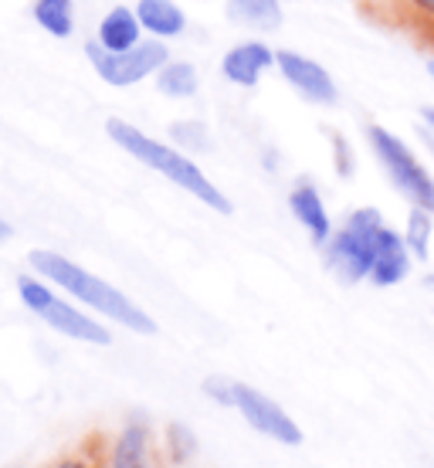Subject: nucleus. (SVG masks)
<instances>
[{
	"mask_svg": "<svg viewBox=\"0 0 434 468\" xmlns=\"http://www.w3.org/2000/svg\"><path fill=\"white\" fill-rule=\"evenodd\" d=\"M27 265L41 279L51 282L58 292H65L75 303H82L99 319H109V323L130 329V333H140V336H153L156 333V323H153V316L143 305H136L130 295L119 292L116 285H109L106 279H99L89 269H82L79 261H71V258L58 255V251H48V248H35L27 255Z\"/></svg>",
	"mask_w": 434,
	"mask_h": 468,
	"instance_id": "obj_1",
	"label": "nucleus"
},
{
	"mask_svg": "<svg viewBox=\"0 0 434 468\" xmlns=\"http://www.w3.org/2000/svg\"><path fill=\"white\" fill-rule=\"evenodd\" d=\"M106 136L116 143L122 153H130L132 160H140L143 166H150L153 174L166 176L170 184H176L180 190H187L190 197H197L204 207H211L217 214H231V200L224 194L211 176L204 174V166H197V160L190 153L176 150L174 143L153 140L146 136L140 126H132L126 119H109Z\"/></svg>",
	"mask_w": 434,
	"mask_h": 468,
	"instance_id": "obj_2",
	"label": "nucleus"
},
{
	"mask_svg": "<svg viewBox=\"0 0 434 468\" xmlns=\"http://www.w3.org/2000/svg\"><path fill=\"white\" fill-rule=\"evenodd\" d=\"M17 295H21L27 313H35L41 323H48L61 336H69L75 343H89V346H109L112 343V329L102 319L85 313L82 305L69 303V295H61L37 271L17 275Z\"/></svg>",
	"mask_w": 434,
	"mask_h": 468,
	"instance_id": "obj_3",
	"label": "nucleus"
},
{
	"mask_svg": "<svg viewBox=\"0 0 434 468\" xmlns=\"http://www.w3.org/2000/svg\"><path fill=\"white\" fill-rule=\"evenodd\" d=\"M384 224L387 221L376 207H356V211L346 214V221L323 245V261L340 285H360V282L370 279L374 248Z\"/></svg>",
	"mask_w": 434,
	"mask_h": 468,
	"instance_id": "obj_4",
	"label": "nucleus"
},
{
	"mask_svg": "<svg viewBox=\"0 0 434 468\" xmlns=\"http://www.w3.org/2000/svg\"><path fill=\"white\" fill-rule=\"evenodd\" d=\"M366 146L400 197L411 207H424L434 214V174L411 150V143L400 140L394 129L374 122V126H366Z\"/></svg>",
	"mask_w": 434,
	"mask_h": 468,
	"instance_id": "obj_5",
	"label": "nucleus"
},
{
	"mask_svg": "<svg viewBox=\"0 0 434 468\" xmlns=\"http://www.w3.org/2000/svg\"><path fill=\"white\" fill-rule=\"evenodd\" d=\"M85 58L106 85L132 89V85L153 79L166 65V58H174V55L164 41H153V37H143L140 45L126 48V51H106L95 37H89L85 41Z\"/></svg>",
	"mask_w": 434,
	"mask_h": 468,
	"instance_id": "obj_6",
	"label": "nucleus"
},
{
	"mask_svg": "<svg viewBox=\"0 0 434 468\" xmlns=\"http://www.w3.org/2000/svg\"><path fill=\"white\" fill-rule=\"evenodd\" d=\"M275 71L282 75V82L292 89L299 99H305L309 106H336L340 102V85L333 82L316 58H309L302 51H292V48H279L275 51Z\"/></svg>",
	"mask_w": 434,
	"mask_h": 468,
	"instance_id": "obj_7",
	"label": "nucleus"
},
{
	"mask_svg": "<svg viewBox=\"0 0 434 468\" xmlns=\"http://www.w3.org/2000/svg\"><path fill=\"white\" fill-rule=\"evenodd\" d=\"M235 410L255 428V431L271 438V441H279V445H285V448L302 445V428L285 414L282 404H275L269 394H261V390L241 384V380H238V387H235Z\"/></svg>",
	"mask_w": 434,
	"mask_h": 468,
	"instance_id": "obj_8",
	"label": "nucleus"
},
{
	"mask_svg": "<svg viewBox=\"0 0 434 468\" xmlns=\"http://www.w3.org/2000/svg\"><path fill=\"white\" fill-rule=\"evenodd\" d=\"M106 468H166L153 424L132 414L116 434L106 438Z\"/></svg>",
	"mask_w": 434,
	"mask_h": 468,
	"instance_id": "obj_9",
	"label": "nucleus"
},
{
	"mask_svg": "<svg viewBox=\"0 0 434 468\" xmlns=\"http://www.w3.org/2000/svg\"><path fill=\"white\" fill-rule=\"evenodd\" d=\"M275 51L269 41L261 37H248V41H238L221 55V75L224 82L238 85V89H255V85L275 69Z\"/></svg>",
	"mask_w": 434,
	"mask_h": 468,
	"instance_id": "obj_10",
	"label": "nucleus"
},
{
	"mask_svg": "<svg viewBox=\"0 0 434 468\" xmlns=\"http://www.w3.org/2000/svg\"><path fill=\"white\" fill-rule=\"evenodd\" d=\"M289 211H292V218L299 221V228L309 234V241L319 248L326 245L329 238H333V231H336V224L329 218L326 200H323L319 187L309 176H299L292 184V190H289Z\"/></svg>",
	"mask_w": 434,
	"mask_h": 468,
	"instance_id": "obj_11",
	"label": "nucleus"
},
{
	"mask_svg": "<svg viewBox=\"0 0 434 468\" xmlns=\"http://www.w3.org/2000/svg\"><path fill=\"white\" fill-rule=\"evenodd\" d=\"M414 269V255L408 241H404V234L394 231L390 224H384V231L376 238V248H374V265H370V285L376 289H394L400 282L411 275Z\"/></svg>",
	"mask_w": 434,
	"mask_h": 468,
	"instance_id": "obj_12",
	"label": "nucleus"
},
{
	"mask_svg": "<svg viewBox=\"0 0 434 468\" xmlns=\"http://www.w3.org/2000/svg\"><path fill=\"white\" fill-rule=\"evenodd\" d=\"M136 17L143 24V35L153 41H176V37L187 35V11L176 4V0H136Z\"/></svg>",
	"mask_w": 434,
	"mask_h": 468,
	"instance_id": "obj_13",
	"label": "nucleus"
},
{
	"mask_svg": "<svg viewBox=\"0 0 434 468\" xmlns=\"http://www.w3.org/2000/svg\"><path fill=\"white\" fill-rule=\"evenodd\" d=\"M95 41L106 48V51H126V48L140 45L143 37V24L136 17V7L132 4H112L99 24H95Z\"/></svg>",
	"mask_w": 434,
	"mask_h": 468,
	"instance_id": "obj_14",
	"label": "nucleus"
},
{
	"mask_svg": "<svg viewBox=\"0 0 434 468\" xmlns=\"http://www.w3.org/2000/svg\"><path fill=\"white\" fill-rule=\"evenodd\" d=\"M224 11L231 24L259 35H275L285 24V0H228Z\"/></svg>",
	"mask_w": 434,
	"mask_h": 468,
	"instance_id": "obj_15",
	"label": "nucleus"
},
{
	"mask_svg": "<svg viewBox=\"0 0 434 468\" xmlns=\"http://www.w3.org/2000/svg\"><path fill=\"white\" fill-rule=\"evenodd\" d=\"M153 89L164 95V99H174V102H190L197 99L200 92V71L194 61L184 58H166V65L156 75H153Z\"/></svg>",
	"mask_w": 434,
	"mask_h": 468,
	"instance_id": "obj_16",
	"label": "nucleus"
},
{
	"mask_svg": "<svg viewBox=\"0 0 434 468\" xmlns=\"http://www.w3.org/2000/svg\"><path fill=\"white\" fill-rule=\"evenodd\" d=\"M31 21L55 41H69L75 35V0H31Z\"/></svg>",
	"mask_w": 434,
	"mask_h": 468,
	"instance_id": "obj_17",
	"label": "nucleus"
},
{
	"mask_svg": "<svg viewBox=\"0 0 434 468\" xmlns=\"http://www.w3.org/2000/svg\"><path fill=\"white\" fill-rule=\"evenodd\" d=\"M160 452H164L166 468H184L197 458L200 445H197V434L190 431L187 424L170 421L164 428V438H160Z\"/></svg>",
	"mask_w": 434,
	"mask_h": 468,
	"instance_id": "obj_18",
	"label": "nucleus"
},
{
	"mask_svg": "<svg viewBox=\"0 0 434 468\" xmlns=\"http://www.w3.org/2000/svg\"><path fill=\"white\" fill-rule=\"evenodd\" d=\"M41 468H106V434H89L85 441L55 455Z\"/></svg>",
	"mask_w": 434,
	"mask_h": 468,
	"instance_id": "obj_19",
	"label": "nucleus"
},
{
	"mask_svg": "<svg viewBox=\"0 0 434 468\" xmlns=\"http://www.w3.org/2000/svg\"><path fill=\"white\" fill-rule=\"evenodd\" d=\"M166 136L174 140L176 150L184 153H211L214 150V140H211V129L204 119H174L170 126H166Z\"/></svg>",
	"mask_w": 434,
	"mask_h": 468,
	"instance_id": "obj_20",
	"label": "nucleus"
},
{
	"mask_svg": "<svg viewBox=\"0 0 434 468\" xmlns=\"http://www.w3.org/2000/svg\"><path fill=\"white\" fill-rule=\"evenodd\" d=\"M400 234H404V241L411 248L414 261H428L431 258V238H434V214L424 211V207H411Z\"/></svg>",
	"mask_w": 434,
	"mask_h": 468,
	"instance_id": "obj_21",
	"label": "nucleus"
},
{
	"mask_svg": "<svg viewBox=\"0 0 434 468\" xmlns=\"http://www.w3.org/2000/svg\"><path fill=\"white\" fill-rule=\"evenodd\" d=\"M380 4H387L390 17L404 27H411L414 35H424L434 27V0H380Z\"/></svg>",
	"mask_w": 434,
	"mask_h": 468,
	"instance_id": "obj_22",
	"label": "nucleus"
},
{
	"mask_svg": "<svg viewBox=\"0 0 434 468\" xmlns=\"http://www.w3.org/2000/svg\"><path fill=\"white\" fill-rule=\"evenodd\" d=\"M329 153H333V170L340 180H353L356 174V150L353 143L343 136L340 129H329Z\"/></svg>",
	"mask_w": 434,
	"mask_h": 468,
	"instance_id": "obj_23",
	"label": "nucleus"
},
{
	"mask_svg": "<svg viewBox=\"0 0 434 468\" xmlns=\"http://www.w3.org/2000/svg\"><path fill=\"white\" fill-rule=\"evenodd\" d=\"M235 387H238V380L214 374L204 380V394H207L214 404H221V408H235Z\"/></svg>",
	"mask_w": 434,
	"mask_h": 468,
	"instance_id": "obj_24",
	"label": "nucleus"
},
{
	"mask_svg": "<svg viewBox=\"0 0 434 468\" xmlns=\"http://www.w3.org/2000/svg\"><path fill=\"white\" fill-rule=\"evenodd\" d=\"M261 166H265L269 174H279V170H282V153L275 150V146H265V150H261Z\"/></svg>",
	"mask_w": 434,
	"mask_h": 468,
	"instance_id": "obj_25",
	"label": "nucleus"
},
{
	"mask_svg": "<svg viewBox=\"0 0 434 468\" xmlns=\"http://www.w3.org/2000/svg\"><path fill=\"white\" fill-rule=\"evenodd\" d=\"M421 136H424V146L434 153V129H428V126H421Z\"/></svg>",
	"mask_w": 434,
	"mask_h": 468,
	"instance_id": "obj_26",
	"label": "nucleus"
},
{
	"mask_svg": "<svg viewBox=\"0 0 434 468\" xmlns=\"http://www.w3.org/2000/svg\"><path fill=\"white\" fill-rule=\"evenodd\" d=\"M421 122H424L428 129H434V106L424 109V112H421Z\"/></svg>",
	"mask_w": 434,
	"mask_h": 468,
	"instance_id": "obj_27",
	"label": "nucleus"
},
{
	"mask_svg": "<svg viewBox=\"0 0 434 468\" xmlns=\"http://www.w3.org/2000/svg\"><path fill=\"white\" fill-rule=\"evenodd\" d=\"M7 238H11V224L0 218V241H7Z\"/></svg>",
	"mask_w": 434,
	"mask_h": 468,
	"instance_id": "obj_28",
	"label": "nucleus"
},
{
	"mask_svg": "<svg viewBox=\"0 0 434 468\" xmlns=\"http://www.w3.org/2000/svg\"><path fill=\"white\" fill-rule=\"evenodd\" d=\"M424 289H431L434 292V275H424Z\"/></svg>",
	"mask_w": 434,
	"mask_h": 468,
	"instance_id": "obj_29",
	"label": "nucleus"
},
{
	"mask_svg": "<svg viewBox=\"0 0 434 468\" xmlns=\"http://www.w3.org/2000/svg\"><path fill=\"white\" fill-rule=\"evenodd\" d=\"M428 75H431V82H434V58L428 61Z\"/></svg>",
	"mask_w": 434,
	"mask_h": 468,
	"instance_id": "obj_30",
	"label": "nucleus"
}]
</instances>
